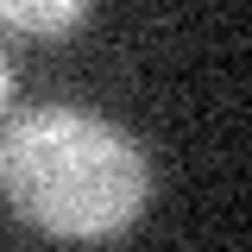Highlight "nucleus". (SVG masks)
<instances>
[{"instance_id": "nucleus-1", "label": "nucleus", "mask_w": 252, "mask_h": 252, "mask_svg": "<svg viewBox=\"0 0 252 252\" xmlns=\"http://www.w3.org/2000/svg\"><path fill=\"white\" fill-rule=\"evenodd\" d=\"M0 195L51 240H114L152 202V158L107 114L26 107L0 126Z\"/></svg>"}, {"instance_id": "nucleus-3", "label": "nucleus", "mask_w": 252, "mask_h": 252, "mask_svg": "<svg viewBox=\"0 0 252 252\" xmlns=\"http://www.w3.org/2000/svg\"><path fill=\"white\" fill-rule=\"evenodd\" d=\"M6 101H13V63H6V51H0V114H6Z\"/></svg>"}, {"instance_id": "nucleus-2", "label": "nucleus", "mask_w": 252, "mask_h": 252, "mask_svg": "<svg viewBox=\"0 0 252 252\" xmlns=\"http://www.w3.org/2000/svg\"><path fill=\"white\" fill-rule=\"evenodd\" d=\"M94 0H0V26L26 38H63L89 19Z\"/></svg>"}]
</instances>
